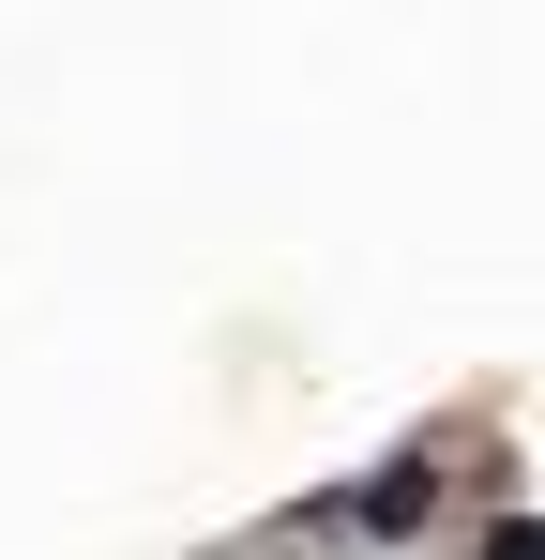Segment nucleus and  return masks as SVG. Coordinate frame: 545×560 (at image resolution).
Here are the masks:
<instances>
[{
	"label": "nucleus",
	"mask_w": 545,
	"mask_h": 560,
	"mask_svg": "<svg viewBox=\"0 0 545 560\" xmlns=\"http://www.w3.org/2000/svg\"><path fill=\"white\" fill-rule=\"evenodd\" d=\"M334 515H349V530H379V546H409V530L440 515V455H394V469H363Z\"/></svg>",
	"instance_id": "nucleus-1"
}]
</instances>
